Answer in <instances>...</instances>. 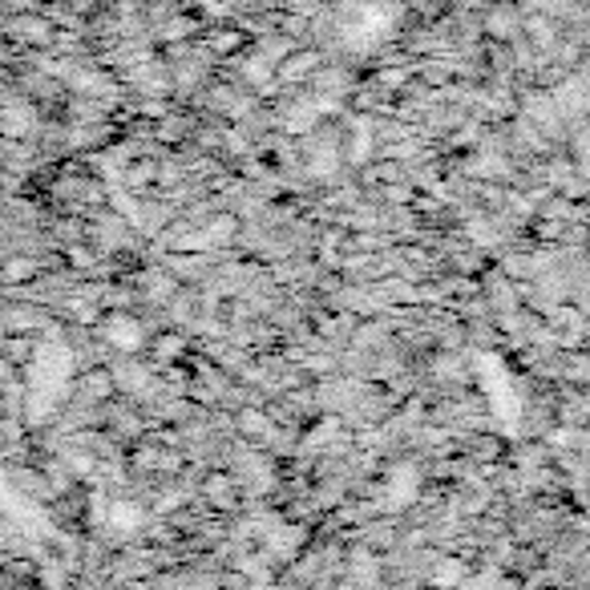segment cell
<instances>
[{
	"label": "cell",
	"instance_id": "obj_11",
	"mask_svg": "<svg viewBox=\"0 0 590 590\" xmlns=\"http://www.w3.org/2000/svg\"><path fill=\"white\" fill-rule=\"evenodd\" d=\"M239 41H243L239 29H219V33H211L207 49H214V53H231V49H239Z\"/></svg>",
	"mask_w": 590,
	"mask_h": 590
},
{
	"label": "cell",
	"instance_id": "obj_1",
	"mask_svg": "<svg viewBox=\"0 0 590 590\" xmlns=\"http://www.w3.org/2000/svg\"><path fill=\"white\" fill-rule=\"evenodd\" d=\"M101 340L118 352H138L146 344V323L138 316H126V312H113L110 320L101 323Z\"/></svg>",
	"mask_w": 590,
	"mask_h": 590
},
{
	"label": "cell",
	"instance_id": "obj_7",
	"mask_svg": "<svg viewBox=\"0 0 590 590\" xmlns=\"http://www.w3.org/2000/svg\"><path fill=\"white\" fill-rule=\"evenodd\" d=\"M234 234H239V223H234L231 214H219V219H211V223H207L202 239H207V243H227V239H234Z\"/></svg>",
	"mask_w": 590,
	"mask_h": 590
},
{
	"label": "cell",
	"instance_id": "obj_10",
	"mask_svg": "<svg viewBox=\"0 0 590 590\" xmlns=\"http://www.w3.org/2000/svg\"><path fill=\"white\" fill-rule=\"evenodd\" d=\"M4 357H12V360H29L33 357V340H29V332H17V336H9L4 340Z\"/></svg>",
	"mask_w": 590,
	"mask_h": 590
},
{
	"label": "cell",
	"instance_id": "obj_4",
	"mask_svg": "<svg viewBox=\"0 0 590 590\" xmlns=\"http://www.w3.org/2000/svg\"><path fill=\"white\" fill-rule=\"evenodd\" d=\"M37 263L33 259H24V256H12L4 259V271H0V279H9V283H29V279H37Z\"/></svg>",
	"mask_w": 590,
	"mask_h": 590
},
{
	"label": "cell",
	"instance_id": "obj_6",
	"mask_svg": "<svg viewBox=\"0 0 590 590\" xmlns=\"http://www.w3.org/2000/svg\"><path fill=\"white\" fill-rule=\"evenodd\" d=\"M522 29L530 37H534V46L538 49H554V41H558V29L550 21H542V17H530V21H522Z\"/></svg>",
	"mask_w": 590,
	"mask_h": 590
},
{
	"label": "cell",
	"instance_id": "obj_9",
	"mask_svg": "<svg viewBox=\"0 0 590 590\" xmlns=\"http://www.w3.org/2000/svg\"><path fill=\"white\" fill-rule=\"evenodd\" d=\"M303 69H320V53H303V57H291V61H283V73H279V78H283V81L308 78Z\"/></svg>",
	"mask_w": 590,
	"mask_h": 590
},
{
	"label": "cell",
	"instance_id": "obj_5",
	"mask_svg": "<svg viewBox=\"0 0 590 590\" xmlns=\"http://www.w3.org/2000/svg\"><path fill=\"white\" fill-rule=\"evenodd\" d=\"M202 490H207V498L214 501V506H234V478H227V473H214V478H207V486H202Z\"/></svg>",
	"mask_w": 590,
	"mask_h": 590
},
{
	"label": "cell",
	"instance_id": "obj_3",
	"mask_svg": "<svg viewBox=\"0 0 590 590\" xmlns=\"http://www.w3.org/2000/svg\"><path fill=\"white\" fill-rule=\"evenodd\" d=\"M518 29H522V17L510 9H493L490 17H486V33H490L493 41H518Z\"/></svg>",
	"mask_w": 590,
	"mask_h": 590
},
{
	"label": "cell",
	"instance_id": "obj_12",
	"mask_svg": "<svg viewBox=\"0 0 590 590\" xmlns=\"http://www.w3.org/2000/svg\"><path fill=\"white\" fill-rule=\"evenodd\" d=\"M0 61H9V46L4 41H0Z\"/></svg>",
	"mask_w": 590,
	"mask_h": 590
},
{
	"label": "cell",
	"instance_id": "obj_2",
	"mask_svg": "<svg viewBox=\"0 0 590 590\" xmlns=\"http://www.w3.org/2000/svg\"><path fill=\"white\" fill-rule=\"evenodd\" d=\"M73 389H78L81 401L98 404V401H106V397H110V392H113V377H110V372H106V368H90L86 377L73 380Z\"/></svg>",
	"mask_w": 590,
	"mask_h": 590
},
{
	"label": "cell",
	"instance_id": "obj_8",
	"mask_svg": "<svg viewBox=\"0 0 590 590\" xmlns=\"http://www.w3.org/2000/svg\"><path fill=\"white\" fill-rule=\"evenodd\" d=\"M182 336H174V332H158L154 336V364H167V360H174L182 352Z\"/></svg>",
	"mask_w": 590,
	"mask_h": 590
}]
</instances>
